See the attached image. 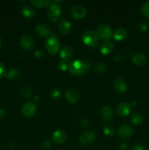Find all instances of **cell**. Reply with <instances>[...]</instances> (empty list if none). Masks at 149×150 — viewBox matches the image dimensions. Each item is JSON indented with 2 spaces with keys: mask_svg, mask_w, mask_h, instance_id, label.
Masks as SVG:
<instances>
[{
  "mask_svg": "<svg viewBox=\"0 0 149 150\" xmlns=\"http://www.w3.org/2000/svg\"><path fill=\"white\" fill-rule=\"evenodd\" d=\"M115 111L119 117H127L131 111V105L128 103H121L116 106Z\"/></svg>",
  "mask_w": 149,
  "mask_h": 150,
  "instance_id": "12",
  "label": "cell"
},
{
  "mask_svg": "<svg viewBox=\"0 0 149 150\" xmlns=\"http://www.w3.org/2000/svg\"><path fill=\"white\" fill-rule=\"evenodd\" d=\"M20 44L23 49L26 50V51H30L34 45V40L31 36L25 35L20 38Z\"/></svg>",
  "mask_w": 149,
  "mask_h": 150,
  "instance_id": "11",
  "label": "cell"
},
{
  "mask_svg": "<svg viewBox=\"0 0 149 150\" xmlns=\"http://www.w3.org/2000/svg\"><path fill=\"white\" fill-rule=\"evenodd\" d=\"M31 4L37 8H45V7L51 6L52 1L49 0H32Z\"/></svg>",
  "mask_w": 149,
  "mask_h": 150,
  "instance_id": "24",
  "label": "cell"
},
{
  "mask_svg": "<svg viewBox=\"0 0 149 150\" xmlns=\"http://www.w3.org/2000/svg\"><path fill=\"white\" fill-rule=\"evenodd\" d=\"M131 150H145L144 147L140 144H136L131 148Z\"/></svg>",
  "mask_w": 149,
  "mask_h": 150,
  "instance_id": "36",
  "label": "cell"
},
{
  "mask_svg": "<svg viewBox=\"0 0 149 150\" xmlns=\"http://www.w3.org/2000/svg\"><path fill=\"white\" fill-rule=\"evenodd\" d=\"M34 32L37 36L41 37V38H47L51 35V29L48 25L40 23L35 27Z\"/></svg>",
  "mask_w": 149,
  "mask_h": 150,
  "instance_id": "10",
  "label": "cell"
},
{
  "mask_svg": "<svg viewBox=\"0 0 149 150\" xmlns=\"http://www.w3.org/2000/svg\"><path fill=\"white\" fill-rule=\"evenodd\" d=\"M45 46L47 51L50 54H51V55H55V54H56L59 51L61 45H60V42H58V40L56 38H54V37H52V38H49L45 42Z\"/></svg>",
  "mask_w": 149,
  "mask_h": 150,
  "instance_id": "4",
  "label": "cell"
},
{
  "mask_svg": "<svg viewBox=\"0 0 149 150\" xmlns=\"http://www.w3.org/2000/svg\"><path fill=\"white\" fill-rule=\"evenodd\" d=\"M34 55L37 58L40 59V58H42V57H44V53H43V51H41V50H37V51L35 52Z\"/></svg>",
  "mask_w": 149,
  "mask_h": 150,
  "instance_id": "35",
  "label": "cell"
},
{
  "mask_svg": "<svg viewBox=\"0 0 149 150\" xmlns=\"http://www.w3.org/2000/svg\"><path fill=\"white\" fill-rule=\"evenodd\" d=\"M82 40L85 45L91 48H94L99 43V37L97 34L91 30L85 32L82 37Z\"/></svg>",
  "mask_w": 149,
  "mask_h": 150,
  "instance_id": "2",
  "label": "cell"
},
{
  "mask_svg": "<svg viewBox=\"0 0 149 150\" xmlns=\"http://www.w3.org/2000/svg\"><path fill=\"white\" fill-rule=\"evenodd\" d=\"M58 68H59L61 70H62V71H66V70H68L69 64H67V62L61 60V61L58 62Z\"/></svg>",
  "mask_w": 149,
  "mask_h": 150,
  "instance_id": "32",
  "label": "cell"
},
{
  "mask_svg": "<svg viewBox=\"0 0 149 150\" xmlns=\"http://www.w3.org/2000/svg\"><path fill=\"white\" fill-rule=\"evenodd\" d=\"M71 14L74 18L82 19L87 15V10L81 4H75L72 7Z\"/></svg>",
  "mask_w": 149,
  "mask_h": 150,
  "instance_id": "8",
  "label": "cell"
},
{
  "mask_svg": "<svg viewBox=\"0 0 149 150\" xmlns=\"http://www.w3.org/2000/svg\"><path fill=\"white\" fill-rule=\"evenodd\" d=\"M127 36V32L124 28H118L113 33V38L115 40L121 41L125 39Z\"/></svg>",
  "mask_w": 149,
  "mask_h": 150,
  "instance_id": "22",
  "label": "cell"
},
{
  "mask_svg": "<svg viewBox=\"0 0 149 150\" xmlns=\"http://www.w3.org/2000/svg\"><path fill=\"white\" fill-rule=\"evenodd\" d=\"M100 117L103 121L110 122L113 117V110L109 105H105L100 110Z\"/></svg>",
  "mask_w": 149,
  "mask_h": 150,
  "instance_id": "14",
  "label": "cell"
},
{
  "mask_svg": "<svg viewBox=\"0 0 149 150\" xmlns=\"http://www.w3.org/2000/svg\"><path fill=\"white\" fill-rule=\"evenodd\" d=\"M68 70L72 76L78 77L84 74L86 71V65L84 62L80 60H75L70 63Z\"/></svg>",
  "mask_w": 149,
  "mask_h": 150,
  "instance_id": "1",
  "label": "cell"
},
{
  "mask_svg": "<svg viewBox=\"0 0 149 150\" xmlns=\"http://www.w3.org/2000/svg\"><path fill=\"white\" fill-rule=\"evenodd\" d=\"M65 98L71 104H76L79 102L80 96L79 92L74 89H70L67 90L65 93Z\"/></svg>",
  "mask_w": 149,
  "mask_h": 150,
  "instance_id": "15",
  "label": "cell"
},
{
  "mask_svg": "<svg viewBox=\"0 0 149 150\" xmlns=\"http://www.w3.org/2000/svg\"><path fill=\"white\" fill-rule=\"evenodd\" d=\"M113 50V44L110 41L104 42L100 46V52L103 55H108L111 54Z\"/></svg>",
  "mask_w": 149,
  "mask_h": 150,
  "instance_id": "21",
  "label": "cell"
},
{
  "mask_svg": "<svg viewBox=\"0 0 149 150\" xmlns=\"http://www.w3.org/2000/svg\"><path fill=\"white\" fill-rule=\"evenodd\" d=\"M58 29L60 33L63 35H70L72 31V25L70 21L67 20H63L58 23Z\"/></svg>",
  "mask_w": 149,
  "mask_h": 150,
  "instance_id": "16",
  "label": "cell"
},
{
  "mask_svg": "<svg viewBox=\"0 0 149 150\" xmlns=\"http://www.w3.org/2000/svg\"><path fill=\"white\" fill-rule=\"evenodd\" d=\"M37 111V106L34 103L28 102L26 103L22 106L21 113L23 117L26 118H31L35 114Z\"/></svg>",
  "mask_w": 149,
  "mask_h": 150,
  "instance_id": "7",
  "label": "cell"
},
{
  "mask_svg": "<svg viewBox=\"0 0 149 150\" xmlns=\"http://www.w3.org/2000/svg\"><path fill=\"white\" fill-rule=\"evenodd\" d=\"M42 149H49V148H51V143H50L49 141H48V140H45V142H44L43 143H42Z\"/></svg>",
  "mask_w": 149,
  "mask_h": 150,
  "instance_id": "34",
  "label": "cell"
},
{
  "mask_svg": "<svg viewBox=\"0 0 149 150\" xmlns=\"http://www.w3.org/2000/svg\"><path fill=\"white\" fill-rule=\"evenodd\" d=\"M1 45H2V40L0 39V48H1Z\"/></svg>",
  "mask_w": 149,
  "mask_h": 150,
  "instance_id": "41",
  "label": "cell"
},
{
  "mask_svg": "<svg viewBox=\"0 0 149 150\" xmlns=\"http://www.w3.org/2000/svg\"><path fill=\"white\" fill-rule=\"evenodd\" d=\"M6 74V67L4 63L0 62V79L5 76Z\"/></svg>",
  "mask_w": 149,
  "mask_h": 150,
  "instance_id": "33",
  "label": "cell"
},
{
  "mask_svg": "<svg viewBox=\"0 0 149 150\" xmlns=\"http://www.w3.org/2000/svg\"><path fill=\"white\" fill-rule=\"evenodd\" d=\"M4 116H5V111L3 109H0V119L4 118Z\"/></svg>",
  "mask_w": 149,
  "mask_h": 150,
  "instance_id": "38",
  "label": "cell"
},
{
  "mask_svg": "<svg viewBox=\"0 0 149 150\" xmlns=\"http://www.w3.org/2000/svg\"><path fill=\"white\" fill-rule=\"evenodd\" d=\"M131 62L136 66H143L147 62V57L141 53H137L131 57Z\"/></svg>",
  "mask_w": 149,
  "mask_h": 150,
  "instance_id": "19",
  "label": "cell"
},
{
  "mask_svg": "<svg viewBox=\"0 0 149 150\" xmlns=\"http://www.w3.org/2000/svg\"><path fill=\"white\" fill-rule=\"evenodd\" d=\"M20 70L18 68H13L9 70L8 71L6 72L5 77L7 79H11V80H15V79H18L20 77Z\"/></svg>",
  "mask_w": 149,
  "mask_h": 150,
  "instance_id": "23",
  "label": "cell"
},
{
  "mask_svg": "<svg viewBox=\"0 0 149 150\" xmlns=\"http://www.w3.org/2000/svg\"><path fill=\"white\" fill-rule=\"evenodd\" d=\"M20 92L24 98H30L32 95V89L29 86H23L20 88Z\"/></svg>",
  "mask_w": 149,
  "mask_h": 150,
  "instance_id": "26",
  "label": "cell"
},
{
  "mask_svg": "<svg viewBox=\"0 0 149 150\" xmlns=\"http://www.w3.org/2000/svg\"><path fill=\"white\" fill-rule=\"evenodd\" d=\"M131 105H133V106H135L136 105H137V101L134 100H133L132 101H131V104H130Z\"/></svg>",
  "mask_w": 149,
  "mask_h": 150,
  "instance_id": "40",
  "label": "cell"
},
{
  "mask_svg": "<svg viewBox=\"0 0 149 150\" xmlns=\"http://www.w3.org/2000/svg\"><path fill=\"white\" fill-rule=\"evenodd\" d=\"M134 133V130L133 128L129 125H123L121 127H119V129L118 130V135L121 139H128L130 137H131V136Z\"/></svg>",
  "mask_w": 149,
  "mask_h": 150,
  "instance_id": "13",
  "label": "cell"
},
{
  "mask_svg": "<svg viewBox=\"0 0 149 150\" xmlns=\"http://www.w3.org/2000/svg\"><path fill=\"white\" fill-rule=\"evenodd\" d=\"M96 34L99 38L108 40L112 37V30L108 25L103 23V24L99 25L97 27Z\"/></svg>",
  "mask_w": 149,
  "mask_h": 150,
  "instance_id": "6",
  "label": "cell"
},
{
  "mask_svg": "<svg viewBox=\"0 0 149 150\" xmlns=\"http://www.w3.org/2000/svg\"><path fill=\"white\" fill-rule=\"evenodd\" d=\"M67 139V134L62 130H56L51 135V140L56 144H62L65 143Z\"/></svg>",
  "mask_w": 149,
  "mask_h": 150,
  "instance_id": "9",
  "label": "cell"
},
{
  "mask_svg": "<svg viewBox=\"0 0 149 150\" xmlns=\"http://www.w3.org/2000/svg\"><path fill=\"white\" fill-rule=\"evenodd\" d=\"M73 56H74V51L70 46H64L60 51V58L63 61H69L72 58Z\"/></svg>",
  "mask_w": 149,
  "mask_h": 150,
  "instance_id": "17",
  "label": "cell"
},
{
  "mask_svg": "<svg viewBox=\"0 0 149 150\" xmlns=\"http://www.w3.org/2000/svg\"><path fill=\"white\" fill-rule=\"evenodd\" d=\"M141 13L146 18H149V1L144 3L141 7Z\"/></svg>",
  "mask_w": 149,
  "mask_h": 150,
  "instance_id": "31",
  "label": "cell"
},
{
  "mask_svg": "<svg viewBox=\"0 0 149 150\" xmlns=\"http://www.w3.org/2000/svg\"><path fill=\"white\" fill-rule=\"evenodd\" d=\"M81 122H82L81 123L82 125L83 124V126H84V127H86V126H87L88 125H89V121H88L87 119H83L81 121Z\"/></svg>",
  "mask_w": 149,
  "mask_h": 150,
  "instance_id": "37",
  "label": "cell"
},
{
  "mask_svg": "<svg viewBox=\"0 0 149 150\" xmlns=\"http://www.w3.org/2000/svg\"><path fill=\"white\" fill-rule=\"evenodd\" d=\"M60 97H61V92L58 89H53L50 92V98L52 100H56L59 99Z\"/></svg>",
  "mask_w": 149,
  "mask_h": 150,
  "instance_id": "29",
  "label": "cell"
},
{
  "mask_svg": "<svg viewBox=\"0 0 149 150\" xmlns=\"http://www.w3.org/2000/svg\"><path fill=\"white\" fill-rule=\"evenodd\" d=\"M120 149L121 150H127V145L126 144H121L120 146Z\"/></svg>",
  "mask_w": 149,
  "mask_h": 150,
  "instance_id": "39",
  "label": "cell"
},
{
  "mask_svg": "<svg viewBox=\"0 0 149 150\" xmlns=\"http://www.w3.org/2000/svg\"><path fill=\"white\" fill-rule=\"evenodd\" d=\"M93 69H94V70L96 72H98V73H104L106 72L107 67L105 65V64H104V63L97 62L93 66Z\"/></svg>",
  "mask_w": 149,
  "mask_h": 150,
  "instance_id": "27",
  "label": "cell"
},
{
  "mask_svg": "<svg viewBox=\"0 0 149 150\" xmlns=\"http://www.w3.org/2000/svg\"><path fill=\"white\" fill-rule=\"evenodd\" d=\"M143 116L140 113L134 112L131 116V122L134 125H140L143 122Z\"/></svg>",
  "mask_w": 149,
  "mask_h": 150,
  "instance_id": "25",
  "label": "cell"
},
{
  "mask_svg": "<svg viewBox=\"0 0 149 150\" xmlns=\"http://www.w3.org/2000/svg\"><path fill=\"white\" fill-rule=\"evenodd\" d=\"M96 138V133L94 131L87 130L80 135L79 137V142L82 146H89L94 143Z\"/></svg>",
  "mask_w": 149,
  "mask_h": 150,
  "instance_id": "3",
  "label": "cell"
},
{
  "mask_svg": "<svg viewBox=\"0 0 149 150\" xmlns=\"http://www.w3.org/2000/svg\"><path fill=\"white\" fill-rule=\"evenodd\" d=\"M113 87L118 93H124L127 90V85L124 79L122 78H118L114 81Z\"/></svg>",
  "mask_w": 149,
  "mask_h": 150,
  "instance_id": "18",
  "label": "cell"
},
{
  "mask_svg": "<svg viewBox=\"0 0 149 150\" xmlns=\"http://www.w3.org/2000/svg\"><path fill=\"white\" fill-rule=\"evenodd\" d=\"M61 15V7L56 4L53 3L49 7L48 12V20L52 23H55L59 19Z\"/></svg>",
  "mask_w": 149,
  "mask_h": 150,
  "instance_id": "5",
  "label": "cell"
},
{
  "mask_svg": "<svg viewBox=\"0 0 149 150\" xmlns=\"http://www.w3.org/2000/svg\"><path fill=\"white\" fill-rule=\"evenodd\" d=\"M103 133L107 136H112L115 133V130H114L112 126L110 125H106L103 127Z\"/></svg>",
  "mask_w": 149,
  "mask_h": 150,
  "instance_id": "28",
  "label": "cell"
},
{
  "mask_svg": "<svg viewBox=\"0 0 149 150\" xmlns=\"http://www.w3.org/2000/svg\"><path fill=\"white\" fill-rule=\"evenodd\" d=\"M137 29H138V30L140 31V32H145V31H147L148 29L149 25L148 22L145 21H140V23L137 24Z\"/></svg>",
  "mask_w": 149,
  "mask_h": 150,
  "instance_id": "30",
  "label": "cell"
},
{
  "mask_svg": "<svg viewBox=\"0 0 149 150\" xmlns=\"http://www.w3.org/2000/svg\"><path fill=\"white\" fill-rule=\"evenodd\" d=\"M20 10H21V13L23 14V16L26 18H32L37 14L36 11L31 6L27 5V4H23Z\"/></svg>",
  "mask_w": 149,
  "mask_h": 150,
  "instance_id": "20",
  "label": "cell"
}]
</instances>
